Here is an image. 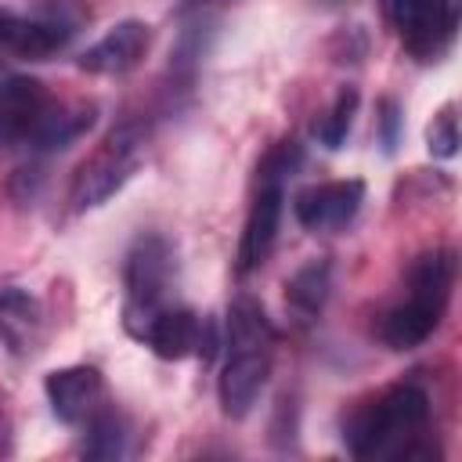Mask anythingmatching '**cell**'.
I'll use <instances>...</instances> for the list:
<instances>
[{
  "instance_id": "1",
  "label": "cell",
  "mask_w": 462,
  "mask_h": 462,
  "mask_svg": "<svg viewBox=\"0 0 462 462\" xmlns=\"http://www.w3.org/2000/svg\"><path fill=\"white\" fill-rule=\"evenodd\" d=\"M426 422H430L426 390L401 383V386L383 390L361 411H354L343 437L354 458H383V455H401L404 440L419 437Z\"/></svg>"
},
{
  "instance_id": "2",
  "label": "cell",
  "mask_w": 462,
  "mask_h": 462,
  "mask_svg": "<svg viewBox=\"0 0 462 462\" xmlns=\"http://www.w3.org/2000/svg\"><path fill=\"white\" fill-rule=\"evenodd\" d=\"M144 162V134L137 126H116L76 170L72 188H69V202L72 213L94 209L101 202H108Z\"/></svg>"
},
{
  "instance_id": "3",
  "label": "cell",
  "mask_w": 462,
  "mask_h": 462,
  "mask_svg": "<svg viewBox=\"0 0 462 462\" xmlns=\"http://www.w3.org/2000/svg\"><path fill=\"white\" fill-rule=\"evenodd\" d=\"M173 282V245L162 235H141L123 263V285H126V328L141 339L148 321L162 310L166 289Z\"/></svg>"
},
{
  "instance_id": "4",
  "label": "cell",
  "mask_w": 462,
  "mask_h": 462,
  "mask_svg": "<svg viewBox=\"0 0 462 462\" xmlns=\"http://www.w3.org/2000/svg\"><path fill=\"white\" fill-rule=\"evenodd\" d=\"M393 25L404 40V47L430 61L444 54V47L455 36L458 25V0H390Z\"/></svg>"
},
{
  "instance_id": "5",
  "label": "cell",
  "mask_w": 462,
  "mask_h": 462,
  "mask_svg": "<svg viewBox=\"0 0 462 462\" xmlns=\"http://www.w3.org/2000/svg\"><path fill=\"white\" fill-rule=\"evenodd\" d=\"M365 202L361 180H325L310 184L292 199V213L307 231H339L346 227Z\"/></svg>"
},
{
  "instance_id": "6",
  "label": "cell",
  "mask_w": 462,
  "mask_h": 462,
  "mask_svg": "<svg viewBox=\"0 0 462 462\" xmlns=\"http://www.w3.org/2000/svg\"><path fill=\"white\" fill-rule=\"evenodd\" d=\"M148 47H152V25L141 18H123L97 43H90L76 65L90 76H126L130 69L141 65Z\"/></svg>"
},
{
  "instance_id": "7",
  "label": "cell",
  "mask_w": 462,
  "mask_h": 462,
  "mask_svg": "<svg viewBox=\"0 0 462 462\" xmlns=\"http://www.w3.org/2000/svg\"><path fill=\"white\" fill-rule=\"evenodd\" d=\"M79 25H83L79 7H72L69 0H47L32 14H22L11 51L18 58H47V54L61 51L76 36Z\"/></svg>"
},
{
  "instance_id": "8",
  "label": "cell",
  "mask_w": 462,
  "mask_h": 462,
  "mask_svg": "<svg viewBox=\"0 0 462 462\" xmlns=\"http://www.w3.org/2000/svg\"><path fill=\"white\" fill-rule=\"evenodd\" d=\"M141 339H144L162 361H180V357H188V354H202V357L213 354L209 325H206L199 314H191L188 307H162V310L148 321V328H144Z\"/></svg>"
},
{
  "instance_id": "9",
  "label": "cell",
  "mask_w": 462,
  "mask_h": 462,
  "mask_svg": "<svg viewBox=\"0 0 462 462\" xmlns=\"http://www.w3.org/2000/svg\"><path fill=\"white\" fill-rule=\"evenodd\" d=\"M267 375H271V350H231L217 379V397L224 415L231 419L249 415L256 397L267 386Z\"/></svg>"
},
{
  "instance_id": "10",
  "label": "cell",
  "mask_w": 462,
  "mask_h": 462,
  "mask_svg": "<svg viewBox=\"0 0 462 462\" xmlns=\"http://www.w3.org/2000/svg\"><path fill=\"white\" fill-rule=\"evenodd\" d=\"M43 390H47L51 411L61 422L76 426V422H87L97 411V401L105 393V379L90 365H69V368H54L43 379Z\"/></svg>"
},
{
  "instance_id": "11",
  "label": "cell",
  "mask_w": 462,
  "mask_h": 462,
  "mask_svg": "<svg viewBox=\"0 0 462 462\" xmlns=\"http://www.w3.org/2000/svg\"><path fill=\"white\" fill-rule=\"evenodd\" d=\"M282 209H285L282 184H260V191L249 206L245 227H242V242H238V274L256 271L271 256V245L282 227Z\"/></svg>"
},
{
  "instance_id": "12",
  "label": "cell",
  "mask_w": 462,
  "mask_h": 462,
  "mask_svg": "<svg viewBox=\"0 0 462 462\" xmlns=\"http://www.w3.org/2000/svg\"><path fill=\"white\" fill-rule=\"evenodd\" d=\"M51 94L32 76H11L0 83V144L29 141L36 123L43 119Z\"/></svg>"
},
{
  "instance_id": "13",
  "label": "cell",
  "mask_w": 462,
  "mask_h": 462,
  "mask_svg": "<svg viewBox=\"0 0 462 462\" xmlns=\"http://www.w3.org/2000/svg\"><path fill=\"white\" fill-rule=\"evenodd\" d=\"M94 116H97V108L90 101H65V105L51 101L43 119L29 134V144L40 148V152H61L94 126Z\"/></svg>"
},
{
  "instance_id": "14",
  "label": "cell",
  "mask_w": 462,
  "mask_h": 462,
  "mask_svg": "<svg viewBox=\"0 0 462 462\" xmlns=\"http://www.w3.org/2000/svg\"><path fill=\"white\" fill-rule=\"evenodd\" d=\"M40 303L18 289V285H4L0 289V343L11 354H29L40 343Z\"/></svg>"
},
{
  "instance_id": "15",
  "label": "cell",
  "mask_w": 462,
  "mask_h": 462,
  "mask_svg": "<svg viewBox=\"0 0 462 462\" xmlns=\"http://www.w3.org/2000/svg\"><path fill=\"white\" fill-rule=\"evenodd\" d=\"M440 318H444V310H437V307L408 296L404 303H397V307H390L383 314L379 336H383V343L390 350H415L419 343H426L433 336V328L440 325Z\"/></svg>"
},
{
  "instance_id": "16",
  "label": "cell",
  "mask_w": 462,
  "mask_h": 462,
  "mask_svg": "<svg viewBox=\"0 0 462 462\" xmlns=\"http://www.w3.org/2000/svg\"><path fill=\"white\" fill-rule=\"evenodd\" d=\"M451 282H455V253L451 249H426V253H419L411 260L408 274H404L408 296L422 300V303H430L437 310L448 307Z\"/></svg>"
},
{
  "instance_id": "17",
  "label": "cell",
  "mask_w": 462,
  "mask_h": 462,
  "mask_svg": "<svg viewBox=\"0 0 462 462\" xmlns=\"http://www.w3.org/2000/svg\"><path fill=\"white\" fill-rule=\"evenodd\" d=\"M332 289V263L321 260H307L303 267L292 271V278L285 282V307L300 318V321H314L325 310Z\"/></svg>"
},
{
  "instance_id": "18",
  "label": "cell",
  "mask_w": 462,
  "mask_h": 462,
  "mask_svg": "<svg viewBox=\"0 0 462 462\" xmlns=\"http://www.w3.org/2000/svg\"><path fill=\"white\" fill-rule=\"evenodd\" d=\"M227 332H231V350H271L274 343V325L267 321L263 307L253 296H238L231 303Z\"/></svg>"
},
{
  "instance_id": "19",
  "label": "cell",
  "mask_w": 462,
  "mask_h": 462,
  "mask_svg": "<svg viewBox=\"0 0 462 462\" xmlns=\"http://www.w3.org/2000/svg\"><path fill=\"white\" fill-rule=\"evenodd\" d=\"M126 419L119 411H94L90 415V430L83 440V455L87 458H123L126 455Z\"/></svg>"
},
{
  "instance_id": "20",
  "label": "cell",
  "mask_w": 462,
  "mask_h": 462,
  "mask_svg": "<svg viewBox=\"0 0 462 462\" xmlns=\"http://www.w3.org/2000/svg\"><path fill=\"white\" fill-rule=\"evenodd\" d=\"M354 116H357V90L354 87H343L339 94H336V101L328 105V112L314 123V137L325 144V148H343V141H346V134H350V126H354Z\"/></svg>"
},
{
  "instance_id": "21",
  "label": "cell",
  "mask_w": 462,
  "mask_h": 462,
  "mask_svg": "<svg viewBox=\"0 0 462 462\" xmlns=\"http://www.w3.org/2000/svg\"><path fill=\"white\" fill-rule=\"evenodd\" d=\"M303 162V148H300V141L296 137H285V141H278L263 159H260V184H282L296 166Z\"/></svg>"
},
{
  "instance_id": "22",
  "label": "cell",
  "mask_w": 462,
  "mask_h": 462,
  "mask_svg": "<svg viewBox=\"0 0 462 462\" xmlns=\"http://www.w3.org/2000/svg\"><path fill=\"white\" fill-rule=\"evenodd\" d=\"M426 144H430V152L437 159H451L458 152V116H455V105H444L433 116V123L426 130Z\"/></svg>"
},
{
  "instance_id": "23",
  "label": "cell",
  "mask_w": 462,
  "mask_h": 462,
  "mask_svg": "<svg viewBox=\"0 0 462 462\" xmlns=\"http://www.w3.org/2000/svg\"><path fill=\"white\" fill-rule=\"evenodd\" d=\"M401 123H404L401 105L393 97H383L379 101V141H383V152L386 155H393V148L401 144Z\"/></svg>"
},
{
  "instance_id": "24",
  "label": "cell",
  "mask_w": 462,
  "mask_h": 462,
  "mask_svg": "<svg viewBox=\"0 0 462 462\" xmlns=\"http://www.w3.org/2000/svg\"><path fill=\"white\" fill-rule=\"evenodd\" d=\"M224 4H231V0H180L177 4V18L180 22H213Z\"/></svg>"
},
{
  "instance_id": "25",
  "label": "cell",
  "mask_w": 462,
  "mask_h": 462,
  "mask_svg": "<svg viewBox=\"0 0 462 462\" xmlns=\"http://www.w3.org/2000/svg\"><path fill=\"white\" fill-rule=\"evenodd\" d=\"M18 22H22V14H14V11L0 7V51H11L14 32H18Z\"/></svg>"
},
{
  "instance_id": "26",
  "label": "cell",
  "mask_w": 462,
  "mask_h": 462,
  "mask_svg": "<svg viewBox=\"0 0 462 462\" xmlns=\"http://www.w3.org/2000/svg\"><path fill=\"white\" fill-rule=\"evenodd\" d=\"M14 451V426H11V415L0 408V458H7Z\"/></svg>"
}]
</instances>
